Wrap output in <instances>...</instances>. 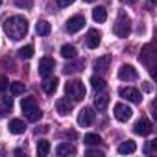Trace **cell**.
<instances>
[{
    "label": "cell",
    "mask_w": 157,
    "mask_h": 157,
    "mask_svg": "<svg viewBox=\"0 0 157 157\" xmlns=\"http://www.w3.org/2000/svg\"><path fill=\"white\" fill-rule=\"evenodd\" d=\"M35 32H37L39 35L46 37V35H50L52 26H50V22H46V21H39V22H37V26H35Z\"/></svg>",
    "instance_id": "obj_22"
},
{
    "label": "cell",
    "mask_w": 157,
    "mask_h": 157,
    "mask_svg": "<svg viewBox=\"0 0 157 157\" xmlns=\"http://www.w3.org/2000/svg\"><path fill=\"white\" fill-rule=\"evenodd\" d=\"M139 59H140V63H144V65L148 67L150 74H153V72H155V70H153V68H155V46H153L151 43H148V44H144V46H142Z\"/></svg>",
    "instance_id": "obj_4"
},
{
    "label": "cell",
    "mask_w": 157,
    "mask_h": 157,
    "mask_svg": "<svg viewBox=\"0 0 157 157\" xmlns=\"http://www.w3.org/2000/svg\"><path fill=\"white\" fill-rule=\"evenodd\" d=\"M113 111H115V118H117L118 122H128V120L133 117V109H131L129 105L122 104V102H118Z\"/></svg>",
    "instance_id": "obj_6"
},
{
    "label": "cell",
    "mask_w": 157,
    "mask_h": 157,
    "mask_svg": "<svg viewBox=\"0 0 157 157\" xmlns=\"http://www.w3.org/2000/svg\"><path fill=\"white\" fill-rule=\"evenodd\" d=\"M10 131H11L13 135H21V133L26 131V124H24L21 118H13V120L10 122Z\"/></svg>",
    "instance_id": "obj_17"
},
{
    "label": "cell",
    "mask_w": 157,
    "mask_h": 157,
    "mask_svg": "<svg viewBox=\"0 0 157 157\" xmlns=\"http://www.w3.org/2000/svg\"><path fill=\"white\" fill-rule=\"evenodd\" d=\"M107 104H109V94H107V93L96 94V98H94V107H96L98 111H104V109L107 107Z\"/></svg>",
    "instance_id": "obj_18"
},
{
    "label": "cell",
    "mask_w": 157,
    "mask_h": 157,
    "mask_svg": "<svg viewBox=\"0 0 157 157\" xmlns=\"http://www.w3.org/2000/svg\"><path fill=\"white\" fill-rule=\"evenodd\" d=\"M118 78H120L122 82H135L137 78H139V74H137V70L131 65H122L118 68Z\"/></svg>",
    "instance_id": "obj_11"
},
{
    "label": "cell",
    "mask_w": 157,
    "mask_h": 157,
    "mask_svg": "<svg viewBox=\"0 0 157 157\" xmlns=\"http://www.w3.org/2000/svg\"><path fill=\"white\" fill-rule=\"evenodd\" d=\"M144 91H148V93H150V91H151V85H150V83H146V85H144Z\"/></svg>",
    "instance_id": "obj_38"
},
{
    "label": "cell",
    "mask_w": 157,
    "mask_h": 157,
    "mask_svg": "<svg viewBox=\"0 0 157 157\" xmlns=\"http://www.w3.org/2000/svg\"><path fill=\"white\" fill-rule=\"evenodd\" d=\"M83 2H89V4H91V2H94V0H83Z\"/></svg>",
    "instance_id": "obj_39"
},
{
    "label": "cell",
    "mask_w": 157,
    "mask_h": 157,
    "mask_svg": "<svg viewBox=\"0 0 157 157\" xmlns=\"http://www.w3.org/2000/svg\"><path fill=\"white\" fill-rule=\"evenodd\" d=\"M85 153H87V155H98V157H104V151H102V150H87Z\"/></svg>",
    "instance_id": "obj_34"
},
{
    "label": "cell",
    "mask_w": 157,
    "mask_h": 157,
    "mask_svg": "<svg viewBox=\"0 0 157 157\" xmlns=\"http://www.w3.org/2000/svg\"><path fill=\"white\" fill-rule=\"evenodd\" d=\"M85 41H87V46L89 48H98V44L102 43V33L98 32V30H89L87 32V37H85Z\"/></svg>",
    "instance_id": "obj_13"
},
{
    "label": "cell",
    "mask_w": 157,
    "mask_h": 157,
    "mask_svg": "<svg viewBox=\"0 0 157 157\" xmlns=\"http://www.w3.org/2000/svg\"><path fill=\"white\" fill-rule=\"evenodd\" d=\"M48 153H50V142L46 139H41L37 142V155L39 157H46Z\"/></svg>",
    "instance_id": "obj_24"
},
{
    "label": "cell",
    "mask_w": 157,
    "mask_h": 157,
    "mask_svg": "<svg viewBox=\"0 0 157 157\" xmlns=\"http://www.w3.org/2000/svg\"><path fill=\"white\" fill-rule=\"evenodd\" d=\"M24 89H26V85H24L22 82H13V83H10V94H11V96H21V94H24Z\"/></svg>",
    "instance_id": "obj_23"
},
{
    "label": "cell",
    "mask_w": 157,
    "mask_h": 157,
    "mask_svg": "<svg viewBox=\"0 0 157 157\" xmlns=\"http://www.w3.org/2000/svg\"><path fill=\"white\" fill-rule=\"evenodd\" d=\"M135 150H137V144H135L133 140H124V142L118 144V153H122V155H126V153H133Z\"/></svg>",
    "instance_id": "obj_21"
},
{
    "label": "cell",
    "mask_w": 157,
    "mask_h": 157,
    "mask_svg": "<svg viewBox=\"0 0 157 157\" xmlns=\"http://www.w3.org/2000/svg\"><path fill=\"white\" fill-rule=\"evenodd\" d=\"M118 94H120L122 98H126V100L133 102V104H139V102L142 100V94H140V91H139V89H135V87H120Z\"/></svg>",
    "instance_id": "obj_8"
},
{
    "label": "cell",
    "mask_w": 157,
    "mask_h": 157,
    "mask_svg": "<svg viewBox=\"0 0 157 157\" xmlns=\"http://www.w3.org/2000/svg\"><path fill=\"white\" fill-rule=\"evenodd\" d=\"M0 102H2V107H0V115L6 117V115H8V113H11V109H13V100H11V98H8V96H4Z\"/></svg>",
    "instance_id": "obj_25"
},
{
    "label": "cell",
    "mask_w": 157,
    "mask_h": 157,
    "mask_svg": "<svg viewBox=\"0 0 157 157\" xmlns=\"http://www.w3.org/2000/svg\"><path fill=\"white\" fill-rule=\"evenodd\" d=\"M91 87L94 89V91H102L104 87H105V80L102 76H93L91 78Z\"/></svg>",
    "instance_id": "obj_27"
},
{
    "label": "cell",
    "mask_w": 157,
    "mask_h": 157,
    "mask_svg": "<svg viewBox=\"0 0 157 157\" xmlns=\"http://www.w3.org/2000/svg\"><path fill=\"white\" fill-rule=\"evenodd\" d=\"M0 4H2V0H0Z\"/></svg>",
    "instance_id": "obj_40"
},
{
    "label": "cell",
    "mask_w": 157,
    "mask_h": 157,
    "mask_svg": "<svg viewBox=\"0 0 157 157\" xmlns=\"http://www.w3.org/2000/svg\"><path fill=\"white\" fill-rule=\"evenodd\" d=\"M129 32H131V19H129L124 11H120L118 17H117V21H115V24H113V33H115L117 37L126 39V37L129 35Z\"/></svg>",
    "instance_id": "obj_3"
},
{
    "label": "cell",
    "mask_w": 157,
    "mask_h": 157,
    "mask_svg": "<svg viewBox=\"0 0 157 157\" xmlns=\"http://www.w3.org/2000/svg\"><path fill=\"white\" fill-rule=\"evenodd\" d=\"M85 26V17L83 15H74V17H70L68 21H67V32L68 33H78L82 28Z\"/></svg>",
    "instance_id": "obj_7"
},
{
    "label": "cell",
    "mask_w": 157,
    "mask_h": 157,
    "mask_svg": "<svg viewBox=\"0 0 157 157\" xmlns=\"http://www.w3.org/2000/svg\"><path fill=\"white\" fill-rule=\"evenodd\" d=\"M54 67H56V61L52 59V57H43L41 61H39V74L43 76V78H46V76H50L52 74V70H54Z\"/></svg>",
    "instance_id": "obj_12"
},
{
    "label": "cell",
    "mask_w": 157,
    "mask_h": 157,
    "mask_svg": "<svg viewBox=\"0 0 157 157\" xmlns=\"http://www.w3.org/2000/svg\"><path fill=\"white\" fill-rule=\"evenodd\" d=\"M8 87H10V82H8V78H6V76H2V78H0V93L8 91Z\"/></svg>",
    "instance_id": "obj_32"
},
{
    "label": "cell",
    "mask_w": 157,
    "mask_h": 157,
    "mask_svg": "<svg viewBox=\"0 0 157 157\" xmlns=\"http://www.w3.org/2000/svg\"><path fill=\"white\" fill-rule=\"evenodd\" d=\"M19 56H21L22 59H32V57H33V46H32V44L22 46V48L19 50Z\"/></svg>",
    "instance_id": "obj_29"
},
{
    "label": "cell",
    "mask_w": 157,
    "mask_h": 157,
    "mask_svg": "<svg viewBox=\"0 0 157 157\" xmlns=\"http://www.w3.org/2000/svg\"><path fill=\"white\" fill-rule=\"evenodd\" d=\"M80 67H83V61H78L76 65H65L63 72H65V74H72V72H76V70H80Z\"/></svg>",
    "instance_id": "obj_30"
},
{
    "label": "cell",
    "mask_w": 157,
    "mask_h": 157,
    "mask_svg": "<svg viewBox=\"0 0 157 157\" xmlns=\"http://www.w3.org/2000/svg\"><path fill=\"white\" fill-rule=\"evenodd\" d=\"M61 56H63L65 59H74V57H76V48H74L72 44H63V46H61Z\"/></svg>",
    "instance_id": "obj_26"
},
{
    "label": "cell",
    "mask_w": 157,
    "mask_h": 157,
    "mask_svg": "<svg viewBox=\"0 0 157 157\" xmlns=\"http://www.w3.org/2000/svg\"><path fill=\"white\" fill-rule=\"evenodd\" d=\"M96 118V113L91 109V107H85L80 111V115H78V124H80L82 128H89Z\"/></svg>",
    "instance_id": "obj_9"
},
{
    "label": "cell",
    "mask_w": 157,
    "mask_h": 157,
    "mask_svg": "<svg viewBox=\"0 0 157 157\" xmlns=\"http://www.w3.org/2000/svg\"><path fill=\"white\" fill-rule=\"evenodd\" d=\"M4 32L11 41H21L28 33V21L21 15H13L4 21Z\"/></svg>",
    "instance_id": "obj_1"
},
{
    "label": "cell",
    "mask_w": 157,
    "mask_h": 157,
    "mask_svg": "<svg viewBox=\"0 0 157 157\" xmlns=\"http://www.w3.org/2000/svg\"><path fill=\"white\" fill-rule=\"evenodd\" d=\"M48 128H50V126H39L35 131H37V135H39V133H46V131H48Z\"/></svg>",
    "instance_id": "obj_37"
},
{
    "label": "cell",
    "mask_w": 157,
    "mask_h": 157,
    "mask_svg": "<svg viewBox=\"0 0 157 157\" xmlns=\"http://www.w3.org/2000/svg\"><path fill=\"white\" fill-rule=\"evenodd\" d=\"M153 151H157V140H151L148 144V150H146V153H153Z\"/></svg>",
    "instance_id": "obj_33"
},
{
    "label": "cell",
    "mask_w": 157,
    "mask_h": 157,
    "mask_svg": "<svg viewBox=\"0 0 157 157\" xmlns=\"http://www.w3.org/2000/svg\"><path fill=\"white\" fill-rule=\"evenodd\" d=\"M21 107H22V113L26 115V118H28L30 122H37V120H41L43 111L39 109L35 96H26V98H22Z\"/></svg>",
    "instance_id": "obj_2"
},
{
    "label": "cell",
    "mask_w": 157,
    "mask_h": 157,
    "mask_svg": "<svg viewBox=\"0 0 157 157\" xmlns=\"http://www.w3.org/2000/svg\"><path fill=\"white\" fill-rule=\"evenodd\" d=\"M93 19L96 21V22H105L107 21V10L104 8V6H96L94 10H93Z\"/></svg>",
    "instance_id": "obj_20"
},
{
    "label": "cell",
    "mask_w": 157,
    "mask_h": 157,
    "mask_svg": "<svg viewBox=\"0 0 157 157\" xmlns=\"http://www.w3.org/2000/svg\"><path fill=\"white\" fill-rule=\"evenodd\" d=\"M111 65V56H104V57H98L94 61V70L96 72H105Z\"/></svg>",
    "instance_id": "obj_15"
},
{
    "label": "cell",
    "mask_w": 157,
    "mask_h": 157,
    "mask_svg": "<svg viewBox=\"0 0 157 157\" xmlns=\"http://www.w3.org/2000/svg\"><path fill=\"white\" fill-rule=\"evenodd\" d=\"M15 6L22 8V10H30L33 6V0H15Z\"/></svg>",
    "instance_id": "obj_31"
},
{
    "label": "cell",
    "mask_w": 157,
    "mask_h": 157,
    "mask_svg": "<svg viewBox=\"0 0 157 157\" xmlns=\"http://www.w3.org/2000/svg\"><path fill=\"white\" fill-rule=\"evenodd\" d=\"M74 153H76V148L72 144H68V142H63V144H59L56 148V155H59V157H63V155H74Z\"/></svg>",
    "instance_id": "obj_19"
},
{
    "label": "cell",
    "mask_w": 157,
    "mask_h": 157,
    "mask_svg": "<svg viewBox=\"0 0 157 157\" xmlns=\"http://www.w3.org/2000/svg\"><path fill=\"white\" fill-rule=\"evenodd\" d=\"M65 91H67V94L72 98V100H83L85 98V85H83V82H80V80H72V82H68L67 85H65Z\"/></svg>",
    "instance_id": "obj_5"
},
{
    "label": "cell",
    "mask_w": 157,
    "mask_h": 157,
    "mask_svg": "<svg viewBox=\"0 0 157 157\" xmlns=\"http://www.w3.org/2000/svg\"><path fill=\"white\" fill-rule=\"evenodd\" d=\"M153 6H155V0H148L146 2V10L148 11H153Z\"/></svg>",
    "instance_id": "obj_36"
},
{
    "label": "cell",
    "mask_w": 157,
    "mask_h": 157,
    "mask_svg": "<svg viewBox=\"0 0 157 157\" xmlns=\"http://www.w3.org/2000/svg\"><path fill=\"white\" fill-rule=\"evenodd\" d=\"M57 83H59V80L54 76V78H44V82H43V91L46 93V94H54L56 91H57Z\"/></svg>",
    "instance_id": "obj_14"
},
{
    "label": "cell",
    "mask_w": 157,
    "mask_h": 157,
    "mask_svg": "<svg viewBox=\"0 0 157 157\" xmlns=\"http://www.w3.org/2000/svg\"><path fill=\"white\" fill-rule=\"evenodd\" d=\"M56 107H57L59 115H68L72 111V102H68V98H59L57 104H56Z\"/></svg>",
    "instance_id": "obj_16"
},
{
    "label": "cell",
    "mask_w": 157,
    "mask_h": 157,
    "mask_svg": "<svg viewBox=\"0 0 157 157\" xmlns=\"http://www.w3.org/2000/svg\"><path fill=\"white\" fill-rule=\"evenodd\" d=\"M83 142H85L87 146H98V144L102 142V139H100V135H96V133H87L85 139H83Z\"/></svg>",
    "instance_id": "obj_28"
},
{
    "label": "cell",
    "mask_w": 157,
    "mask_h": 157,
    "mask_svg": "<svg viewBox=\"0 0 157 157\" xmlns=\"http://www.w3.org/2000/svg\"><path fill=\"white\" fill-rule=\"evenodd\" d=\"M74 2V0H57V4L61 6V8H67V6H70Z\"/></svg>",
    "instance_id": "obj_35"
},
{
    "label": "cell",
    "mask_w": 157,
    "mask_h": 157,
    "mask_svg": "<svg viewBox=\"0 0 157 157\" xmlns=\"http://www.w3.org/2000/svg\"><path fill=\"white\" fill-rule=\"evenodd\" d=\"M151 129H153V126H151V122H150L146 117L139 118V120L135 122V126H133V131H135L137 135H142V137L150 135V133H151Z\"/></svg>",
    "instance_id": "obj_10"
}]
</instances>
